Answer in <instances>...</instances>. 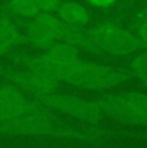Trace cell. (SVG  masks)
I'll use <instances>...</instances> for the list:
<instances>
[{"label":"cell","instance_id":"12","mask_svg":"<svg viewBox=\"0 0 147 148\" xmlns=\"http://www.w3.org/2000/svg\"><path fill=\"white\" fill-rule=\"evenodd\" d=\"M58 41L66 42V44L76 48L78 50H87V52L93 53L88 27L72 26V25H66L61 22Z\"/></svg>","mask_w":147,"mask_h":148},{"label":"cell","instance_id":"16","mask_svg":"<svg viewBox=\"0 0 147 148\" xmlns=\"http://www.w3.org/2000/svg\"><path fill=\"white\" fill-rule=\"evenodd\" d=\"M119 0H87L88 5L101 10H109L114 7Z\"/></svg>","mask_w":147,"mask_h":148},{"label":"cell","instance_id":"2","mask_svg":"<svg viewBox=\"0 0 147 148\" xmlns=\"http://www.w3.org/2000/svg\"><path fill=\"white\" fill-rule=\"evenodd\" d=\"M131 79H133V75L129 70H121L80 59L67 70L63 82L78 89L101 92L117 86Z\"/></svg>","mask_w":147,"mask_h":148},{"label":"cell","instance_id":"7","mask_svg":"<svg viewBox=\"0 0 147 148\" xmlns=\"http://www.w3.org/2000/svg\"><path fill=\"white\" fill-rule=\"evenodd\" d=\"M16 21L23 34L26 44L44 50L58 41L61 21L54 13H41L30 19Z\"/></svg>","mask_w":147,"mask_h":148},{"label":"cell","instance_id":"15","mask_svg":"<svg viewBox=\"0 0 147 148\" xmlns=\"http://www.w3.org/2000/svg\"><path fill=\"white\" fill-rule=\"evenodd\" d=\"M145 23H147V3L133 13L131 21H129L128 28L129 30H133V28L141 26V25H145Z\"/></svg>","mask_w":147,"mask_h":148},{"label":"cell","instance_id":"5","mask_svg":"<svg viewBox=\"0 0 147 148\" xmlns=\"http://www.w3.org/2000/svg\"><path fill=\"white\" fill-rule=\"evenodd\" d=\"M30 98L43 104L44 107L49 108L53 112H59L71 116L76 120L85 122L90 127H101V121L103 119V115L94 99L63 94L59 92L30 97Z\"/></svg>","mask_w":147,"mask_h":148},{"label":"cell","instance_id":"10","mask_svg":"<svg viewBox=\"0 0 147 148\" xmlns=\"http://www.w3.org/2000/svg\"><path fill=\"white\" fill-rule=\"evenodd\" d=\"M25 42L23 34L16 19L0 13V57L14 50L16 47Z\"/></svg>","mask_w":147,"mask_h":148},{"label":"cell","instance_id":"4","mask_svg":"<svg viewBox=\"0 0 147 148\" xmlns=\"http://www.w3.org/2000/svg\"><path fill=\"white\" fill-rule=\"evenodd\" d=\"M103 117L135 126H147V94L139 92L109 93L94 99Z\"/></svg>","mask_w":147,"mask_h":148},{"label":"cell","instance_id":"11","mask_svg":"<svg viewBox=\"0 0 147 148\" xmlns=\"http://www.w3.org/2000/svg\"><path fill=\"white\" fill-rule=\"evenodd\" d=\"M54 14L61 22L72 26L87 27V25L92 21V14L89 10L84 5L72 0H61Z\"/></svg>","mask_w":147,"mask_h":148},{"label":"cell","instance_id":"9","mask_svg":"<svg viewBox=\"0 0 147 148\" xmlns=\"http://www.w3.org/2000/svg\"><path fill=\"white\" fill-rule=\"evenodd\" d=\"M61 0H3L0 13L13 19H30L41 13H54Z\"/></svg>","mask_w":147,"mask_h":148},{"label":"cell","instance_id":"3","mask_svg":"<svg viewBox=\"0 0 147 148\" xmlns=\"http://www.w3.org/2000/svg\"><path fill=\"white\" fill-rule=\"evenodd\" d=\"M93 53L111 57H128L142 52L137 36L116 21H103L88 27Z\"/></svg>","mask_w":147,"mask_h":148},{"label":"cell","instance_id":"6","mask_svg":"<svg viewBox=\"0 0 147 148\" xmlns=\"http://www.w3.org/2000/svg\"><path fill=\"white\" fill-rule=\"evenodd\" d=\"M45 110L47 107L31 99L13 84L5 80L0 84V124L36 115Z\"/></svg>","mask_w":147,"mask_h":148},{"label":"cell","instance_id":"17","mask_svg":"<svg viewBox=\"0 0 147 148\" xmlns=\"http://www.w3.org/2000/svg\"><path fill=\"white\" fill-rule=\"evenodd\" d=\"M135 1H138V0H121L120 1V16H123L124 12H126V9L129 8V5Z\"/></svg>","mask_w":147,"mask_h":148},{"label":"cell","instance_id":"14","mask_svg":"<svg viewBox=\"0 0 147 148\" xmlns=\"http://www.w3.org/2000/svg\"><path fill=\"white\" fill-rule=\"evenodd\" d=\"M129 71L147 88V50H142L131 61Z\"/></svg>","mask_w":147,"mask_h":148},{"label":"cell","instance_id":"1","mask_svg":"<svg viewBox=\"0 0 147 148\" xmlns=\"http://www.w3.org/2000/svg\"><path fill=\"white\" fill-rule=\"evenodd\" d=\"M115 132L103 127L72 126L62 121L56 112L47 108L36 115L25 116L17 120L0 124V135H23V136H52V138L71 139V140L97 143L104 138L114 135Z\"/></svg>","mask_w":147,"mask_h":148},{"label":"cell","instance_id":"13","mask_svg":"<svg viewBox=\"0 0 147 148\" xmlns=\"http://www.w3.org/2000/svg\"><path fill=\"white\" fill-rule=\"evenodd\" d=\"M43 53L49 57L52 61H54L57 64H59L61 67H63L66 71L81 59L80 50H78L76 48L62 41L54 42L49 48L44 49Z\"/></svg>","mask_w":147,"mask_h":148},{"label":"cell","instance_id":"8","mask_svg":"<svg viewBox=\"0 0 147 148\" xmlns=\"http://www.w3.org/2000/svg\"><path fill=\"white\" fill-rule=\"evenodd\" d=\"M0 76L5 81L13 84L16 88L27 94L29 97L44 95L49 93H56L61 89L62 82L52 77L44 76L41 73L26 70H16V68H5L0 63Z\"/></svg>","mask_w":147,"mask_h":148}]
</instances>
